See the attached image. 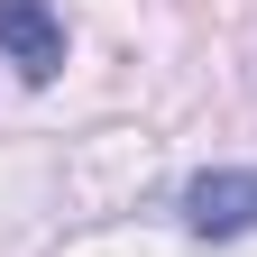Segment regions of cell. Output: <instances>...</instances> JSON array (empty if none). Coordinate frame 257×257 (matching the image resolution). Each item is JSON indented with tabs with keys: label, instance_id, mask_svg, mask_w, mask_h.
I'll list each match as a JSON object with an SVG mask.
<instances>
[{
	"label": "cell",
	"instance_id": "obj_2",
	"mask_svg": "<svg viewBox=\"0 0 257 257\" xmlns=\"http://www.w3.org/2000/svg\"><path fill=\"white\" fill-rule=\"evenodd\" d=\"M0 64H19V83L64 74V19L46 0H0Z\"/></svg>",
	"mask_w": 257,
	"mask_h": 257
},
{
	"label": "cell",
	"instance_id": "obj_1",
	"mask_svg": "<svg viewBox=\"0 0 257 257\" xmlns=\"http://www.w3.org/2000/svg\"><path fill=\"white\" fill-rule=\"evenodd\" d=\"M175 220L193 239H248L257 230V166H202L175 193Z\"/></svg>",
	"mask_w": 257,
	"mask_h": 257
}]
</instances>
